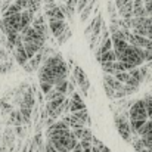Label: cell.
I'll return each instance as SVG.
<instances>
[{"mask_svg":"<svg viewBox=\"0 0 152 152\" xmlns=\"http://www.w3.org/2000/svg\"><path fill=\"white\" fill-rule=\"evenodd\" d=\"M37 71H39V83H48L50 86H55L56 81L65 80L69 75L68 64L64 61V56L61 53H52L46 56Z\"/></svg>","mask_w":152,"mask_h":152,"instance_id":"6da1fadb","label":"cell"},{"mask_svg":"<svg viewBox=\"0 0 152 152\" xmlns=\"http://www.w3.org/2000/svg\"><path fill=\"white\" fill-rule=\"evenodd\" d=\"M46 140H49L58 152H71L78 143V140L72 136L71 129L46 132Z\"/></svg>","mask_w":152,"mask_h":152,"instance_id":"7a4b0ae2","label":"cell"},{"mask_svg":"<svg viewBox=\"0 0 152 152\" xmlns=\"http://www.w3.org/2000/svg\"><path fill=\"white\" fill-rule=\"evenodd\" d=\"M72 77L80 89V93L81 96H87L89 95V89H90V81L87 78V74L84 72V69L80 66V65H75L74 69H72Z\"/></svg>","mask_w":152,"mask_h":152,"instance_id":"3957f363","label":"cell"},{"mask_svg":"<svg viewBox=\"0 0 152 152\" xmlns=\"http://www.w3.org/2000/svg\"><path fill=\"white\" fill-rule=\"evenodd\" d=\"M129 112H123L121 115H115L114 118V123H115V127L120 133V136L127 140V142H132V132H130V126H129Z\"/></svg>","mask_w":152,"mask_h":152,"instance_id":"277c9868","label":"cell"},{"mask_svg":"<svg viewBox=\"0 0 152 152\" xmlns=\"http://www.w3.org/2000/svg\"><path fill=\"white\" fill-rule=\"evenodd\" d=\"M31 27L34 28V31H36L40 37H43L46 42L49 40L50 31H49L48 19H46V16H45L43 13H39V15L34 16V19H33V22H31Z\"/></svg>","mask_w":152,"mask_h":152,"instance_id":"5b68a950","label":"cell"},{"mask_svg":"<svg viewBox=\"0 0 152 152\" xmlns=\"http://www.w3.org/2000/svg\"><path fill=\"white\" fill-rule=\"evenodd\" d=\"M129 120H134V121H146L148 115L145 111V103L142 99H137L132 103L130 109H129Z\"/></svg>","mask_w":152,"mask_h":152,"instance_id":"8992f818","label":"cell"},{"mask_svg":"<svg viewBox=\"0 0 152 152\" xmlns=\"http://www.w3.org/2000/svg\"><path fill=\"white\" fill-rule=\"evenodd\" d=\"M21 34V39H22V42H30V43H34V45H37L39 48H45L46 46V40L43 39V37H40L36 31H34V28L30 25V27H27L24 31H21L19 33Z\"/></svg>","mask_w":152,"mask_h":152,"instance_id":"52a82bcc","label":"cell"},{"mask_svg":"<svg viewBox=\"0 0 152 152\" xmlns=\"http://www.w3.org/2000/svg\"><path fill=\"white\" fill-rule=\"evenodd\" d=\"M48 25H49L50 34L55 37V39H58V37L69 27L68 22H66L65 19H48Z\"/></svg>","mask_w":152,"mask_h":152,"instance_id":"ba28073f","label":"cell"},{"mask_svg":"<svg viewBox=\"0 0 152 152\" xmlns=\"http://www.w3.org/2000/svg\"><path fill=\"white\" fill-rule=\"evenodd\" d=\"M13 56H15V61H16V64L19 65V66H24L25 64H28V56H27V53L24 50V46H22V39L15 45V48H13Z\"/></svg>","mask_w":152,"mask_h":152,"instance_id":"9c48e42d","label":"cell"},{"mask_svg":"<svg viewBox=\"0 0 152 152\" xmlns=\"http://www.w3.org/2000/svg\"><path fill=\"white\" fill-rule=\"evenodd\" d=\"M83 109H87L86 103L83 101L81 95L74 92L71 96H69V114L71 112H77V111H83Z\"/></svg>","mask_w":152,"mask_h":152,"instance_id":"30bf717a","label":"cell"},{"mask_svg":"<svg viewBox=\"0 0 152 152\" xmlns=\"http://www.w3.org/2000/svg\"><path fill=\"white\" fill-rule=\"evenodd\" d=\"M103 84L108 86V87H109L111 90H114L115 93L123 92V84H121L120 81H117L111 74H103Z\"/></svg>","mask_w":152,"mask_h":152,"instance_id":"8fae6325","label":"cell"},{"mask_svg":"<svg viewBox=\"0 0 152 152\" xmlns=\"http://www.w3.org/2000/svg\"><path fill=\"white\" fill-rule=\"evenodd\" d=\"M34 16L36 15H33L30 10H22L21 12V21H19V33L21 31H24L27 27H30L31 25V22H33V19H34Z\"/></svg>","mask_w":152,"mask_h":152,"instance_id":"7c38bea8","label":"cell"},{"mask_svg":"<svg viewBox=\"0 0 152 152\" xmlns=\"http://www.w3.org/2000/svg\"><path fill=\"white\" fill-rule=\"evenodd\" d=\"M139 86H140V83H139L136 78L130 77V80H129L127 83H124V84H123V92H124V95H126V96L133 95L134 92H137Z\"/></svg>","mask_w":152,"mask_h":152,"instance_id":"4fadbf2b","label":"cell"},{"mask_svg":"<svg viewBox=\"0 0 152 152\" xmlns=\"http://www.w3.org/2000/svg\"><path fill=\"white\" fill-rule=\"evenodd\" d=\"M96 61L101 64V66H105V65H109V64L115 62V61H117V56H115L114 50H109V52L102 53L99 58H96Z\"/></svg>","mask_w":152,"mask_h":152,"instance_id":"5bb4252c","label":"cell"},{"mask_svg":"<svg viewBox=\"0 0 152 152\" xmlns=\"http://www.w3.org/2000/svg\"><path fill=\"white\" fill-rule=\"evenodd\" d=\"M22 46H24V50H25V53H27L28 59L34 58V56H36L39 52L43 49V48H39L37 45H34V43H30V42H22Z\"/></svg>","mask_w":152,"mask_h":152,"instance_id":"9a60e30c","label":"cell"},{"mask_svg":"<svg viewBox=\"0 0 152 152\" xmlns=\"http://www.w3.org/2000/svg\"><path fill=\"white\" fill-rule=\"evenodd\" d=\"M9 124H12V126H22L24 124V121H22V117H21V114H19V111L18 109H15V111H10V114H9Z\"/></svg>","mask_w":152,"mask_h":152,"instance_id":"2e32d148","label":"cell"},{"mask_svg":"<svg viewBox=\"0 0 152 152\" xmlns=\"http://www.w3.org/2000/svg\"><path fill=\"white\" fill-rule=\"evenodd\" d=\"M111 75H112L117 81H120L121 84H124V83H127V81L130 80V72H129V71H114Z\"/></svg>","mask_w":152,"mask_h":152,"instance_id":"e0dca14e","label":"cell"},{"mask_svg":"<svg viewBox=\"0 0 152 152\" xmlns=\"http://www.w3.org/2000/svg\"><path fill=\"white\" fill-rule=\"evenodd\" d=\"M95 3H96V0H92V1L80 12V21H81V22H86V21L89 19V16H90V13H92V10H93Z\"/></svg>","mask_w":152,"mask_h":152,"instance_id":"ac0fdd59","label":"cell"},{"mask_svg":"<svg viewBox=\"0 0 152 152\" xmlns=\"http://www.w3.org/2000/svg\"><path fill=\"white\" fill-rule=\"evenodd\" d=\"M71 34H72V33H71V30H69V27H68V28H66V30H65V31H64V33H62V34H61V36L56 39V42H58L59 45H64L65 42H68V40H69Z\"/></svg>","mask_w":152,"mask_h":152,"instance_id":"d6986e66","label":"cell"},{"mask_svg":"<svg viewBox=\"0 0 152 152\" xmlns=\"http://www.w3.org/2000/svg\"><path fill=\"white\" fill-rule=\"evenodd\" d=\"M59 96H62L59 92H56L55 89H52L49 93H46L45 95V99H46V102H49V101H52V99H56V98H59Z\"/></svg>","mask_w":152,"mask_h":152,"instance_id":"ffe728a7","label":"cell"},{"mask_svg":"<svg viewBox=\"0 0 152 152\" xmlns=\"http://www.w3.org/2000/svg\"><path fill=\"white\" fill-rule=\"evenodd\" d=\"M90 1H92V0H77V12L80 13V12H81V10H83Z\"/></svg>","mask_w":152,"mask_h":152,"instance_id":"44dd1931","label":"cell"},{"mask_svg":"<svg viewBox=\"0 0 152 152\" xmlns=\"http://www.w3.org/2000/svg\"><path fill=\"white\" fill-rule=\"evenodd\" d=\"M9 69H12V64H10V62H3V64L0 65V74H4V72H7Z\"/></svg>","mask_w":152,"mask_h":152,"instance_id":"7402d4cb","label":"cell"},{"mask_svg":"<svg viewBox=\"0 0 152 152\" xmlns=\"http://www.w3.org/2000/svg\"><path fill=\"white\" fill-rule=\"evenodd\" d=\"M145 62H152V46L145 49Z\"/></svg>","mask_w":152,"mask_h":152,"instance_id":"603a6c76","label":"cell"},{"mask_svg":"<svg viewBox=\"0 0 152 152\" xmlns=\"http://www.w3.org/2000/svg\"><path fill=\"white\" fill-rule=\"evenodd\" d=\"M13 3H15L16 6H19L21 10H25V9H27V3H28V0H15Z\"/></svg>","mask_w":152,"mask_h":152,"instance_id":"cb8c5ba5","label":"cell"},{"mask_svg":"<svg viewBox=\"0 0 152 152\" xmlns=\"http://www.w3.org/2000/svg\"><path fill=\"white\" fill-rule=\"evenodd\" d=\"M143 6H145V10H146L148 16H152V0L146 1V3H143Z\"/></svg>","mask_w":152,"mask_h":152,"instance_id":"d4e9b609","label":"cell"},{"mask_svg":"<svg viewBox=\"0 0 152 152\" xmlns=\"http://www.w3.org/2000/svg\"><path fill=\"white\" fill-rule=\"evenodd\" d=\"M43 149H45V152H58L53 146H52V143L49 142V140H46V143H45V148H43Z\"/></svg>","mask_w":152,"mask_h":152,"instance_id":"484cf974","label":"cell"},{"mask_svg":"<svg viewBox=\"0 0 152 152\" xmlns=\"http://www.w3.org/2000/svg\"><path fill=\"white\" fill-rule=\"evenodd\" d=\"M71 152H83V151H81V146H80V143H77V145H75V148H74V149H72Z\"/></svg>","mask_w":152,"mask_h":152,"instance_id":"4316f807","label":"cell"}]
</instances>
